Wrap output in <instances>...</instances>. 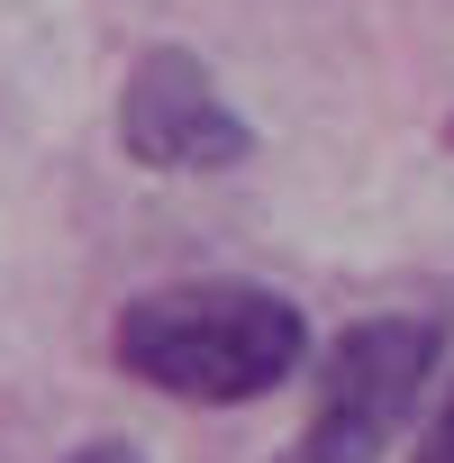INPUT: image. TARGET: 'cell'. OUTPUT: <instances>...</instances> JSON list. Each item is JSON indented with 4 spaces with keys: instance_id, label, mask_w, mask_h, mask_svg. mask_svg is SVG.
<instances>
[{
    "instance_id": "6da1fadb",
    "label": "cell",
    "mask_w": 454,
    "mask_h": 463,
    "mask_svg": "<svg viewBox=\"0 0 454 463\" xmlns=\"http://www.w3.org/2000/svg\"><path fill=\"white\" fill-rule=\"evenodd\" d=\"M109 354L128 382L191 400V409H246L264 391H282L309 354V318L264 291V282H155L118 309Z\"/></svg>"
},
{
    "instance_id": "7a4b0ae2",
    "label": "cell",
    "mask_w": 454,
    "mask_h": 463,
    "mask_svg": "<svg viewBox=\"0 0 454 463\" xmlns=\"http://www.w3.org/2000/svg\"><path fill=\"white\" fill-rule=\"evenodd\" d=\"M436 318H355L327 354H318V391H309V427L291 463H382L400 445V427L418 418L427 382H436Z\"/></svg>"
},
{
    "instance_id": "3957f363",
    "label": "cell",
    "mask_w": 454,
    "mask_h": 463,
    "mask_svg": "<svg viewBox=\"0 0 454 463\" xmlns=\"http://www.w3.org/2000/svg\"><path fill=\"white\" fill-rule=\"evenodd\" d=\"M118 155L137 173H227L255 155V128L227 109V91L209 82L200 55L146 46L118 82Z\"/></svg>"
},
{
    "instance_id": "277c9868",
    "label": "cell",
    "mask_w": 454,
    "mask_h": 463,
    "mask_svg": "<svg viewBox=\"0 0 454 463\" xmlns=\"http://www.w3.org/2000/svg\"><path fill=\"white\" fill-rule=\"evenodd\" d=\"M418 463H454V382H445V400H436V418H427V445H418Z\"/></svg>"
},
{
    "instance_id": "5b68a950",
    "label": "cell",
    "mask_w": 454,
    "mask_h": 463,
    "mask_svg": "<svg viewBox=\"0 0 454 463\" xmlns=\"http://www.w3.org/2000/svg\"><path fill=\"white\" fill-rule=\"evenodd\" d=\"M64 463H146V454H137L128 436H91V445H73Z\"/></svg>"
},
{
    "instance_id": "8992f818",
    "label": "cell",
    "mask_w": 454,
    "mask_h": 463,
    "mask_svg": "<svg viewBox=\"0 0 454 463\" xmlns=\"http://www.w3.org/2000/svg\"><path fill=\"white\" fill-rule=\"evenodd\" d=\"M445 146H454V118H445Z\"/></svg>"
}]
</instances>
